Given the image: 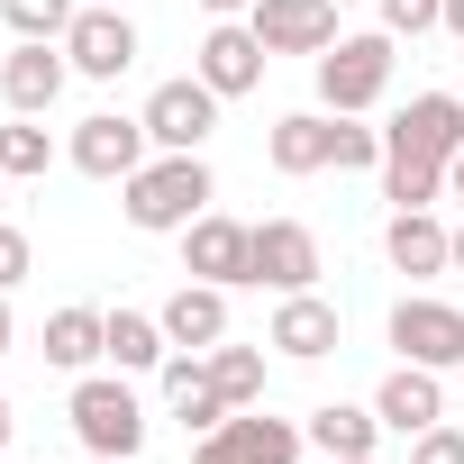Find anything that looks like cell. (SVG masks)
Wrapping results in <instances>:
<instances>
[{
	"label": "cell",
	"mask_w": 464,
	"mask_h": 464,
	"mask_svg": "<svg viewBox=\"0 0 464 464\" xmlns=\"http://www.w3.org/2000/svg\"><path fill=\"white\" fill-rule=\"evenodd\" d=\"M209 200H218V173L200 155H164V146L119 182V209H128V227H146V237H182Z\"/></svg>",
	"instance_id": "obj_1"
},
{
	"label": "cell",
	"mask_w": 464,
	"mask_h": 464,
	"mask_svg": "<svg viewBox=\"0 0 464 464\" xmlns=\"http://www.w3.org/2000/svg\"><path fill=\"white\" fill-rule=\"evenodd\" d=\"M392 64H401V37L392 28H346L310 73H319V110H337V119H364L382 92H392Z\"/></svg>",
	"instance_id": "obj_2"
},
{
	"label": "cell",
	"mask_w": 464,
	"mask_h": 464,
	"mask_svg": "<svg viewBox=\"0 0 464 464\" xmlns=\"http://www.w3.org/2000/svg\"><path fill=\"white\" fill-rule=\"evenodd\" d=\"M64 419H73L82 455H128V464H137V446H146V401L128 392V373H119V364H110V373H73Z\"/></svg>",
	"instance_id": "obj_3"
},
{
	"label": "cell",
	"mask_w": 464,
	"mask_h": 464,
	"mask_svg": "<svg viewBox=\"0 0 464 464\" xmlns=\"http://www.w3.org/2000/svg\"><path fill=\"white\" fill-rule=\"evenodd\" d=\"M301 446H310V428H301V419H274V410L256 401V410H227V419L191 446V464H301Z\"/></svg>",
	"instance_id": "obj_4"
},
{
	"label": "cell",
	"mask_w": 464,
	"mask_h": 464,
	"mask_svg": "<svg viewBox=\"0 0 464 464\" xmlns=\"http://www.w3.org/2000/svg\"><path fill=\"white\" fill-rule=\"evenodd\" d=\"M146 137L164 146V155H200L209 137H218V92L200 82V73H173V82H155L146 92Z\"/></svg>",
	"instance_id": "obj_5"
},
{
	"label": "cell",
	"mask_w": 464,
	"mask_h": 464,
	"mask_svg": "<svg viewBox=\"0 0 464 464\" xmlns=\"http://www.w3.org/2000/svg\"><path fill=\"white\" fill-rule=\"evenodd\" d=\"M392 346H401V364L455 373V364H464V310L437 301V292H401V301H392Z\"/></svg>",
	"instance_id": "obj_6"
},
{
	"label": "cell",
	"mask_w": 464,
	"mask_h": 464,
	"mask_svg": "<svg viewBox=\"0 0 464 464\" xmlns=\"http://www.w3.org/2000/svg\"><path fill=\"white\" fill-rule=\"evenodd\" d=\"M182 274H191V283H218V292L256 283V227L227 218V209H200V218L182 227Z\"/></svg>",
	"instance_id": "obj_7"
},
{
	"label": "cell",
	"mask_w": 464,
	"mask_h": 464,
	"mask_svg": "<svg viewBox=\"0 0 464 464\" xmlns=\"http://www.w3.org/2000/svg\"><path fill=\"white\" fill-rule=\"evenodd\" d=\"M265 37L246 28V19H209L200 28V46H191V73L218 92V101H246V92H265Z\"/></svg>",
	"instance_id": "obj_8"
},
{
	"label": "cell",
	"mask_w": 464,
	"mask_h": 464,
	"mask_svg": "<svg viewBox=\"0 0 464 464\" xmlns=\"http://www.w3.org/2000/svg\"><path fill=\"white\" fill-rule=\"evenodd\" d=\"M146 155H155L146 119H119V110H92V119L64 137V164H73V173H92V182H128Z\"/></svg>",
	"instance_id": "obj_9"
},
{
	"label": "cell",
	"mask_w": 464,
	"mask_h": 464,
	"mask_svg": "<svg viewBox=\"0 0 464 464\" xmlns=\"http://www.w3.org/2000/svg\"><path fill=\"white\" fill-rule=\"evenodd\" d=\"M64 55H73L82 82H119L146 46H137V19H128V10H101V0H82L73 28H64Z\"/></svg>",
	"instance_id": "obj_10"
},
{
	"label": "cell",
	"mask_w": 464,
	"mask_h": 464,
	"mask_svg": "<svg viewBox=\"0 0 464 464\" xmlns=\"http://www.w3.org/2000/svg\"><path fill=\"white\" fill-rule=\"evenodd\" d=\"M73 82V55L46 46V37H19L10 55H0V101H10V119H46Z\"/></svg>",
	"instance_id": "obj_11"
},
{
	"label": "cell",
	"mask_w": 464,
	"mask_h": 464,
	"mask_svg": "<svg viewBox=\"0 0 464 464\" xmlns=\"http://www.w3.org/2000/svg\"><path fill=\"white\" fill-rule=\"evenodd\" d=\"M382 146H392V155L455 164V146H464V92H410V110H392Z\"/></svg>",
	"instance_id": "obj_12"
},
{
	"label": "cell",
	"mask_w": 464,
	"mask_h": 464,
	"mask_svg": "<svg viewBox=\"0 0 464 464\" xmlns=\"http://www.w3.org/2000/svg\"><path fill=\"white\" fill-rule=\"evenodd\" d=\"M246 28L265 37V55H310V64L346 37V28H337V0H256Z\"/></svg>",
	"instance_id": "obj_13"
},
{
	"label": "cell",
	"mask_w": 464,
	"mask_h": 464,
	"mask_svg": "<svg viewBox=\"0 0 464 464\" xmlns=\"http://www.w3.org/2000/svg\"><path fill=\"white\" fill-rule=\"evenodd\" d=\"M319 227L301 218H265L256 227V292H319Z\"/></svg>",
	"instance_id": "obj_14"
},
{
	"label": "cell",
	"mask_w": 464,
	"mask_h": 464,
	"mask_svg": "<svg viewBox=\"0 0 464 464\" xmlns=\"http://www.w3.org/2000/svg\"><path fill=\"white\" fill-rule=\"evenodd\" d=\"M382 256H392V274L437 283V274H455V227L437 209H392L382 218Z\"/></svg>",
	"instance_id": "obj_15"
},
{
	"label": "cell",
	"mask_w": 464,
	"mask_h": 464,
	"mask_svg": "<svg viewBox=\"0 0 464 464\" xmlns=\"http://www.w3.org/2000/svg\"><path fill=\"white\" fill-rule=\"evenodd\" d=\"M265 346H274V355H292V364H319V355H337V346H346V319H337V301H319V292H283V310H274Z\"/></svg>",
	"instance_id": "obj_16"
},
{
	"label": "cell",
	"mask_w": 464,
	"mask_h": 464,
	"mask_svg": "<svg viewBox=\"0 0 464 464\" xmlns=\"http://www.w3.org/2000/svg\"><path fill=\"white\" fill-rule=\"evenodd\" d=\"M373 419H382L392 437L437 428V419H446V373H428V364H392V373H382V392H373Z\"/></svg>",
	"instance_id": "obj_17"
},
{
	"label": "cell",
	"mask_w": 464,
	"mask_h": 464,
	"mask_svg": "<svg viewBox=\"0 0 464 464\" xmlns=\"http://www.w3.org/2000/svg\"><path fill=\"white\" fill-rule=\"evenodd\" d=\"M46 364H55V373H92V364H110V310H92V301L46 310Z\"/></svg>",
	"instance_id": "obj_18"
},
{
	"label": "cell",
	"mask_w": 464,
	"mask_h": 464,
	"mask_svg": "<svg viewBox=\"0 0 464 464\" xmlns=\"http://www.w3.org/2000/svg\"><path fill=\"white\" fill-rule=\"evenodd\" d=\"M265 155H274V173H328V155H337V110H292V119H274V137H265Z\"/></svg>",
	"instance_id": "obj_19"
},
{
	"label": "cell",
	"mask_w": 464,
	"mask_h": 464,
	"mask_svg": "<svg viewBox=\"0 0 464 464\" xmlns=\"http://www.w3.org/2000/svg\"><path fill=\"white\" fill-rule=\"evenodd\" d=\"M155 319H164V337H173L182 355H209V346H227V292H218V283H182V292H173Z\"/></svg>",
	"instance_id": "obj_20"
},
{
	"label": "cell",
	"mask_w": 464,
	"mask_h": 464,
	"mask_svg": "<svg viewBox=\"0 0 464 464\" xmlns=\"http://www.w3.org/2000/svg\"><path fill=\"white\" fill-rule=\"evenodd\" d=\"M155 382H164V410H173L191 437H209V428L227 419V401H218V382H209V364H200V355H182V346H173V355L155 364Z\"/></svg>",
	"instance_id": "obj_21"
},
{
	"label": "cell",
	"mask_w": 464,
	"mask_h": 464,
	"mask_svg": "<svg viewBox=\"0 0 464 464\" xmlns=\"http://www.w3.org/2000/svg\"><path fill=\"white\" fill-rule=\"evenodd\" d=\"M301 428H310V446H319L328 464H346V455H373V446L392 437V428L373 419V401H319Z\"/></svg>",
	"instance_id": "obj_22"
},
{
	"label": "cell",
	"mask_w": 464,
	"mask_h": 464,
	"mask_svg": "<svg viewBox=\"0 0 464 464\" xmlns=\"http://www.w3.org/2000/svg\"><path fill=\"white\" fill-rule=\"evenodd\" d=\"M164 355H173L164 319H155V310H128V301H119V310H110V364H119V373H155Z\"/></svg>",
	"instance_id": "obj_23"
},
{
	"label": "cell",
	"mask_w": 464,
	"mask_h": 464,
	"mask_svg": "<svg viewBox=\"0 0 464 464\" xmlns=\"http://www.w3.org/2000/svg\"><path fill=\"white\" fill-rule=\"evenodd\" d=\"M200 364H209V382H218V401H227V410H256V401H265V382H274L265 346H237V337H227V346H209Z\"/></svg>",
	"instance_id": "obj_24"
},
{
	"label": "cell",
	"mask_w": 464,
	"mask_h": 464,
	"mask_svg": "<svg viewBox=\"0 0 464 464\" xmlns=\"http://www.w3.org/2000/svg\"><path fill=\"white\" fill-rule=\"evenodd\" d=\"M382 200H392V209H437V200H446V164L382 146Z\"/></svg>",
	"instance_id": "obj_25"
},
{
	"label": "cell",
	"mask_w": 464,
	"mask_h": 464,
	"mask_svg": "<svg viewBox=\"0 0 464 464\" xmlns=\"http://www.w3.org/2000/svg\"><path fill=\"white\" fill-rule=\"evenodd\" d=\"M55 164V128L46 119H10V128H0V173H10V182H37Z\"/></svg>",
	"instance_id": "obj_26"
},
{
	"label": "cell",
	"mask_w": 464,
	"mask_h": 464,
	"mask_svg": "<svg viewBox=\"0 0 464 464\" xmlns=\"http://www.w3.org/2000/svg\"><path fill=\"white\" fill-rule=\"evenodd\" d=\"M73 10H82V0H0V19H10V37H46V46H64Z\"/></svg>",
	"instance_id": "obj_27"
},
{
	"label": "cell",
	"mask_w": 464,
	"mask_h": 464,
	"mask_svg": "<svg viewBox=\"0 0 464 464\" xmlns=\"http://www.w3.org/2000/svg\"><path fill=\"white\" fill-rule=\"evenodd\" d=\"M337 173H382V128H364V119H337V155H328Z\"/></svg>",
	"instance_id": "obj_28"
},
{
	"label": "cell",
	"mask_w": 464,
	"mask_h": 464,
	"mask_svg": "<svg viewBox=\"0 0 464 464\" xmlns=\"http://www.w3.org/2000/svg\"><path fill=\"white\" fill-rule=\"evenodd\" d=\"M37 274V246H28V227H10V218H0V292H19Z\"/></svg>",
	"instance_id": "obj_29"
},
{
	"label": "cell",
	"mask_w": 464,
	"mask_h": 464,
	"mask_svg": "<svg viewBox=\"0 0 464 464\" xmlns=\"http://www.w3.org/2000/svg\"><path fill=\"white\" fill-rule=\"evenodd\" d=\"M437 19H446V0H382V28L392 37H428Z\"/></svg>",
	"instance_id": "obj_30"
},
{
	"label": "cell",
	"mask_w": 464,
	"mask_h": 464,
	"mask_svg": "<svg viewBox=\"0 0 464 464\" xmlns=\"http://www.w3.org/2000/svg\"><path fill=\"white\" fill-rule=\"evenodd\" d=\"M410 464H464V428H446V419L419 428V437H410Z\"/></svg>",
	"instance_id": "obj_31"
},
{
	"label": "cell",
	"mask_w": 464,
	"mask_h": 464,
	"mask_svg": "<svg viewBox=\"0 0 464 464\" xmlns=\"http://www.w3.org/2000/svg\"><path fill=\"white\" fill-rule=\"evenodd\" d=\"M200 10H209V19H246L256 0H200Z\"/></svg>",
	"instance_id": "obj_32"
},
{
	"label": "cell",
	"mask_w": 464,
	"mask_h": 464,
	"mask_svg": "<svg viewBox=\"0 0 464 464\" xmlns=\"http://www.w3.org/2000/svg\"><path fill=\"white\" fill-rule=\"evenodd\" d=\"M437 28H446V37L464 46V0H446V19H437Z\"/></svg>",
	"instance_id": "obj_33"
},
{
	"label": "cell",
	"mask_w": 464,
	"mask_h": 464,
	"mask_svg": "<svg viewBox=\"0 0 464 464\" xmlns=\"http://www.w3.org/2000/svg\"><path fill=\"white\" fill-rule=\"evenodd\" d=\"M446 200H464V146H455V164H446Z\"/></svg>",
	"instance_id": "obj_34"
},
{
	"label": "cell",
	"mask_w": 464,
	"mask_h": 464,
	"mask_svg": "<svg viewBox=\"0 0 464 464\" xmlns=\"http://www.w3.org/2000/svg\"><path fill=\"white\" fill-rule=\"evenodd\" d=\"M10 337H19V319H10V292H0V355H10Z\"/></svg>",
	"instance_id": "obj_35"
},
{
	"label": "cell",
	"mask_w": 464,
	"mask_h": 464,
	"mask_svg": "<svg viewBox=\"0 0 464 464\" xmlns=\"http://www.w3.org/2000/svg\"><path fill=\"white\" fill-rule=\"evenodd\" d=\"M0 455H10V401H0Z\"/></svg>",
	"instance_id": "obj_36"
},
{
	"label": "cell",
	"mask_w": 464,
	"mask_h": 464,
	"mask_svg": "<svg viewBox=\"0 0 464 464\" xmlns=\"http://www.w3.org/2000/svg\"><path fill=\"white\" fill-rule=\"evenodd\" d=\"M455 274H464V218H455Z\"/></svg>",
	"instance_id": "obj_37"
},
{
	"label": "cell",
	"mask_w": 464,
	"mask_h": 464,
	"mask_svg": "<svg viewBox=\"0 0 464 464\" xmlns=\"http://www.w3.org/2000/svg\"><path fill=\"white\" fill-rule=\"evenodd\" d=\"M82 464H128V455H82Z\"/></svg>",
	"instance_id": "obj_38"
},
{
	"label": "cell",
	"mask_w": 464,
	"mask_h": 464,
	"mask_svg": "<svg viewBox=\"0 0 464 464\" xmlns=\"http://www.w3.org/2000/svg\"><path fill=\"white\" fill-rule=\"evenodd\" d=\"M346 464H382V455H346Z\"/></svg>",
	"instance_id": "obj_39"
},
{
	"label": "cell",
	"mask_w": 464,
	"mask_h": 464,
	"mask_svg": "<svg viewBox=\"0 0 464 464\" xmlns=\"http://www.w3.org/2000/svg\"><path fill=\"white\" fill-rule=\"evenodd\" d=\"M101 10H128V0H101Z\"/></svg>",
	"instance_id": "obj_40"
},
{
	"label": "cell",
	"mask_w": 464,
	"mask_h": 464,
	"mask_svg": "<svg viewBox=\"0 0 464 464\" xmlns=\"http://www.w3.org/2000/svg\"><path fill=\"white\" fill-rule=\"evenodd\" d=\"M0 191H10V173H0Z\"/></svg>",
	"instance_id": "obj_41"
}]
</instances>
